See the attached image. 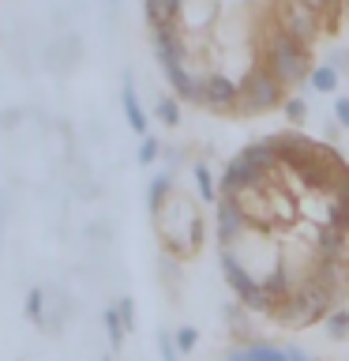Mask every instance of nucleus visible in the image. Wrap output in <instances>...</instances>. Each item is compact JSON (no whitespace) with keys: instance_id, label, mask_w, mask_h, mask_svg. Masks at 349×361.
<instances>
[{"instance_id":"nucleus-1","label":"nucleus","mask_w":349,"mask_h":361,"mask_svg":"<svg viewBox=\"0 0 349 361\" xmlns=\"http://www.w3.org/2000/svg\"><path fill=\"white\" fill-rule=\"evenodd\" d=\"M259 64L270 68L281 87H297V83H308L312 75V56H308V45L297 42L289 30H281V23L274 19L263 34V45H259Z\"/></svg>"},{"instance_id":"nucleus-2","label":"nucleus","mask_w":349,"mask_h":361,"mask_svg":"<svg viewBox=\"0 0 349 361\" xmlns=\"http://www.w3.org/2000/svg\"><path fill=\"white\" fill-rule=\"evenodd\" d=\"M342 286H334L331 279H323L319 271H312L308 279L297 282V290H293V298L281 305V309L270 316V320L278 324H293V327H304V324H319L326 316L334 312V301Z\"/></svg>"},{"instance_id":"nucleus-3","label":"nucleus","mask_w":349,"mask_h":361,"mask_svg":"<svg viewBox=\"0 0 349 361\" xmlns=\"http://www.w3.org/2000/svg\"><path fill=\"white\" fill-rule=\"evenodd\" d=\"M241 106L244 113H267L274 106H286V90H281V79L263 64H252L241 79Z\"/></svg>"},{"instance_id":"nucleus-4","label":"nucleus","mask_w":349,"mask_h":361,"mask_svg":"<svg viewBox=\"0 0 349 361\" xmlns=\"http://www.w3.org/2000/svg\"><path fill=\"white\" fill-rule=\"evenodd\" d=\"M218 267H222V279L229 282V290L236 293V301H241L248 312H267L270 309L267 293H263V282L233 256V248H218Z\"/></svg>"},{"instance_id":"nucleus-5","label":"nucleus","mask_w":349,"mask_h":361,"mask_svg":"<svg viewBox=\"0 0 349 361\" xmlns=\"http://www.w3.org/2000/svg\"><path fill=\"white\" fill-rule=\"evenodd\" d=\"M274 19L281 23V30H289L293 38L304 42V45H312L315 38H319V30H323V16L315 8H308L304 0H281Z\"/></svg>"},{"instance_id":"nucleus-6","label":"nucleus","mask_w":349,"mask_h":361,"mask_svg":"<svg viewBox=\"0 0 349 361\" xmlns=\"http://www.w3.org/2000/svg\"><path fill=\"white\" fill-rule=\"evenodd\" d=\"M267 180V173L259 166H252L244 154H236L229 166H225V173L218 177V196H233V200H241L244 192H255L259 185Z\"/></svg>"},{"instance_id":"nucleus-7","label":"nucleus","mask_w":349,"mask_h":361,"mask_svg":"<svg viewBox=\"0 0 349 361\" xmlns=\"http://www.w3.org/2000/svg\"><path fill=\"white\" fill-rule=\"evenodd\" d=\"M248 222H252V219H248V211H244L241 200H233V196H222L218 200V245L222 248H229L236 237L244 233Z\"/></svg>"},{"instance_id":"nucleus-8","label":"nucleus","mask_w":349,"mask_h":361,"mask_svg":"<svg viewBox=\"0 0 349 361\" xmlns=\"http://www.w3.org/2000/svg\"><path fill=\"white\" fill-rule=\"evenodd\" d=\"M203 106L210 109H233L241 106V83H233L229 75H207L203 79Z\"/></svg>"},{"instance_id":"nucleus-9","label":"nucleus","mask_w":349,"mask_h":361,"mask_svg":"<svg viewBox=\"0 0 349 361\" xmlns=\"http://www.w3.org/2000/svg\"><path fill=\"white\" fill-rule=\"evenodd\" d=\"M120 106H124V121H128V128L139 135V140H146V109H143V102H139V90H135V79L132 72H124L120 79Z\"/></svg>"},{"instance_id":"nucleus-10","label":"nucleus","mask_w":349,"mask_h":361,"mask_svg":"<svg viewBox=\"0 0 349 361\" xmlns=\"http://www.w3.org/2000/svg\"><path fill=\"white\" fill-rule=\"evenodd\" d=\"M154 56H158V64H162V72L165 68H188V49H184V42L177 38V30L173 27H162V30H154Z\"/></svg>"},{"instance_id":"nucleus-11","label":"nucleus","mask_w":349,"mask_h":361,"mask_svg":"<svg viewBox=\"0 0 349 361\" xmlns=\"http://www.w3.org/2000/svg\"><path fill=\"white\" fill-rule=\"evenodd\" d=\"M315 252H319V259H345L349 252V233L342 230V226H334V222H326L319 233H315Z\"/></svg>"},{"instance_id":"nucleus-12","label":"nucleus","mask_w":349,"mask_h":361,"mask_svg":"<svg viewBox=\"0 0 349 361\" xmlns=\"http://www.w3.org/2000/svg\"><path fill=\"white\" fill-rule=\"evenodd\" d=\"M180 8H184V0H143V11H146V23H151L154 30L162 27H173Z\"/></svg>"},{"instance_id":"nucleus-13","label":"nucleus","mask_w":349,"mask_h":361,"mask_svg":"<svg viewBox=\"0 0 349 361\" xmlns=\"http://www.w3.org/2000/svg\"><path fill=\"white\" fill-rule=\"evenodd\" d=\"M169 192H173V177H169L165 169H162V173H154V177H151V188H146V211H151L154 219L162 214L165 200H169Z\"/></svg>"},{"instance_id":"nucleus-14","label":"nucleus","mask_w":349,"mask_h":361,"mask_svg":"<svg viewBox=\"0 0 349 361\" xmlns=\"http://www.w3.org/2000/svg\"><path fill=\"white\" fill-rule=\"evenodd\" d=\"M191 177H196V188H199V200L203 203H218V177L210 173V166L207 162H196L191 166Z\"/></svg>"},{"instance_id":"nucleus-15","label":"nucleus","mask_w":349,"mask_h":361,"mask_svg":"<svg viewBox=\"0 0 349 361\" xmlns=\"http://www.w3.org/2000/svg\"><path fill=\"white\" fill-rule=\"evenodd\" d=\"M101 324H106V338H109V350H120L124 338H128V327H124L117 305H109L106 312H101Z\"/></svg>"},{"instance_id":"nucleus-16","label":"nucleus","mask_w":349,"mask_h":361,"mask_svg":"<svg viewBox=\"0 0 349 361\" xmlns=\"http://www.w3.org/2000/svg\"><path fill=\"white\" fill-rule=\"evenodd\" d=\"M308 87L315 90V94H334V90H338V72H334V64H315L312 75H308Z\"/></svg>"},{"instance_id":"nucleus-17","label":"nucleus","mask_w":349,"mask_h":361,"mask_svg":"<svg viewBox=\"0 0 349 361\" xmlns=\"http://www.w3.org/2000/svg\"><path fill=\"white\" fill-rule=\"evenodd\" d=\"M331 222L342 226V230L349 233V180H342L334 192V203H331Z\"/></svg>"},{"instance_id":"nucleus-18","label":"nucleus","mask_w":349,"mask_h":361,"mask_svg":"<svg viewBox=\"0 0 349 361\" xmlns=\"http://www.w3.org/2000/svg\"><path fill=\"white\" fill-rule=\"evenodd\" d=\"M158 117H162V124H169V128H177L180 124V98L177 94H158Z\"/></svg>"},{"instance_id":"nucleus-19","label":"nucleus","mask_w":349,"mask_h":361,"mask_svg":"<svg viewBox=\"0 0 349 361\" xmlns=\"http://www.w3.org/2000/svg\"><path fill=\"white\" fill-rule=\"evenodd\" d=\"M323 324H326V338H334V343L338 338H349V309H334Z\"/></svg>"},{"instance_id":"nucleus-20","label":"nucleus","mask_w":349,"mask_h":361,"mask_svg":"<svg viewBox=\"0 0 349 361\" xmlns=\"http://www.w3.org/2000/svg\"><path fill=\"white\" fill-rule=\"evenodd\" d=\"M42 309H45V286H34V290L27 293V309H23V312H27V320H30L34 327L42 324Z\"/></svg>"},{"instance_id":"nucleus-21","label":"nucleus","mask_w":349,"mask_h":361,"mask_svg":"<svg viewBox=\"0 0 349 361\" xmlns=\"http://www.w3.org/2000/svg\"><path fill=\"white\" fill-rule=\"evenodd\" d=\"M173 338H177V350H180V357H184V354H191V350L199 346V327L184 324V327H177V331H173Z\"/></svg>"},{"instance_id":"nucleus-22","label":"nucleus","mask_w":349,"mask_h":361,"mask_svg":"<svg viewBox=\"0 0 349 361\" xmlns=\"http://www.w3.org/2000/svg\"><path fill=\"white\" fill-rule=\"evenodd\" d=\"M117 312H120L124 327H128V335H135V327H139V316H135V301H132V298H117Z\"/></svg>"},{"instance_id":"nucleus-23","label":"nucleus","mask_w":349,"mask_h":361,"mask_svg":"<svg viewBox=\"0 0 349 361\" xmlns=\"http://www.w3.org/2000/svg\"><path fill=\"white\" fill-rule=\"evenodd\" d=\"M158 354H162V361H180V350H177L173 331H158Z\"/></svg>"},{"instance_id":"nucleus-24","label":"nucleus","mask_w":349,"mask_h":361,"mask_svg":"<svg viewBox=\"0 0 349 361\" xmlns=\"http://www.w3.org/2000/svg\"><path fill=\"white\" fill-rule=\"evenodd\" d=\"M281 113H286V121H289V124H300L304 117H308V106H304V98H286Z\"/></svg>"},{"instance_id":"nucleus-25","label":"nucleus","mask_w":349,"mask_h":361,"mask_svg":"<svg viewBox=\"0 0 349 361\" xmlns=\"http://www.w3.org/2000/svg\"><path fill=\"white\" fill-rule=\"evenodd\" d=\"M158 151H162V143L154 140V135H146V140H139V166H151Z\"/></svg>"},{"instance_id":"nucleus-26","label":"nucleus","mask_w":349,"mask_h":361,"mask_svg":"<svg viewBox=\"0 0 349 361\" xmlns=\"http://www.w3.org/2000/svg\"><path fill=\"white\" fill-rule=\"evenodd\" d=\"M334 117H338V124H342V128H349V94L334 102Z\"/></svg>"},{"instance_id":"nucleus-27","label":"nucleus","mask_w":349,"mask_h":361,"mask_svg":"<svg viewBox=\"0 0 349 361\" xmlns=\"http://www.w3.org/2000/svg\"><path fill=\"white\" fill-rule=\"evenodd\" d=\"M15 121H19V109H11V113H4V121H0V124L8 128V124H15Z\"/></svg>"},{"instance_id":"nucleus-28","label":"nucleus","mask_w":349,"mask_h":361,"mask_svg":"<svg viewBox=\"0 0 349 361\" xmlns=\"http://www.w3.org/2000/svg\"><path fill=\"white\" fill-rule=\"evenodd\" d=\"M4 219L8 214H4V196H0V241H4Z\"/></svg>"}]
</instances>
